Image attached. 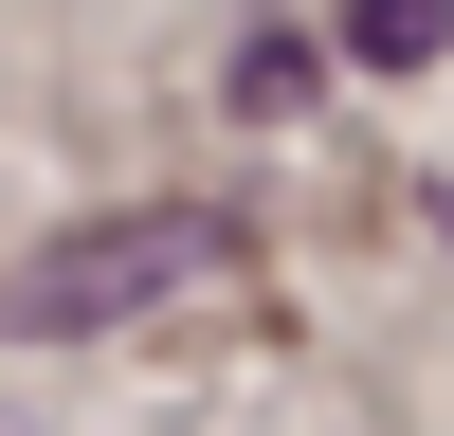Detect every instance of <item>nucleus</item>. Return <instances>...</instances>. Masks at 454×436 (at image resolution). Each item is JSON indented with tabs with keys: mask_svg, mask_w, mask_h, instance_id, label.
Here are the masks:
<instances>
[{
	"mask_svg": "<svg viewBox=\"0 0 454 436\" xmlns=\"http://www.w3.org/2000/svg\"><path fill=\"white\" fill-rule=\"evenodd\" d=\"M436 36H454V0H346V55L364 73H419Z\"/></svg>",
	"mask_w": 454,
	"mask_h": 436,
	"instance_id": "2",
	"label": "nucleus"
},
{
	"mask_svg": "<svg viewBox=\"0 0 454 436\" xmlns=\"http://www.w3.org/2000/svg\"><path fill=\"white\" fill-rule=\"evenodd\" d=\"M200 273H237V218L218 200H145V218H91V237H55V254H19L0 273V327H109V309H164V291H200Z\"/></svg>",
	"mask_w": 454,
	"mask_h": 436,
	"instance_id": "1",
	"label": "nucleus"
},
{
	"mask_svg": "<svg viewBox=\"0 0 454 436\" xmlns=\"http://www.w3.org/2000/svg\"><path fill=\"white\" fill-rule=\"evenodd\" d=\"M309 91V36H237V109H291Z\"/></svg>",
	"mask_w": 454,
	"mask_h": 436,
	"instance_id": "3",
	"label": "nucleus"
}]
</instances>
